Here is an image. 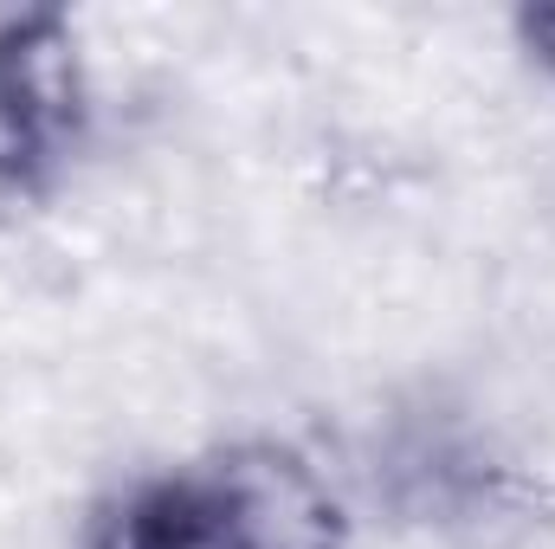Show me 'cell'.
<instances>
[{
    "label": "cell",
    "mask_w": 555,
    "mask_h": 549,
    "mask_svg": "<svg viewBox=\"0 0 555 549\" xmlns=\"http://www.w3.org/2000/svg\"><path fill=\"white\" fill-rule=\"evenodd\" d=\"M356 511L330 465L284 439L240 433L104 485L78 549H349Z\"/></svg>",
    "instance_id": "cell-1"
},
{
    "label": "cell",
    "mask_w": 555,
    "mask_h": 549,
    "mask_svg": "<svg viewBox=\"0 0 555 549\" xmlns=\"http://www.w3.org/2000/svg\"><path fill=\"white\" fill-rule=\"evenodd\" d=\"M91 137L78 20L59 7L0 13V194H46Z\"/></svg>",
    "instance_id": "cell-2"
},
{
    "label": "cell",
    "mask_w": 555,
    "mask_h": 549,
    "mask_svg": "<svg viewBox=\"0 0 555 549\" xmlns=\"http://www.w3.org/2000/svg\"><path fill=\"white\" fill-rule=\"evenodd\" d=\"M375 478H382V498L401 524H426L439 537H498L511 524L530 518V478L517 472V459L452 420V413L426 408V413H408L382 433L375 446Z\"/></svg>",
    "instance_id": "cell-3"
},
{
    "label": "cell",
    "mask_w": 555,
    "mask_h": 549,
    "mask_svg": "<svg viewBox=\"0 0 555 549\" xmlns=\"http://www.w3.org/2000/svg\"><path fill=\"white\" fill-rule=\"evenodd\" d=\"M511 39H517V52H524V65L555 85V7H517L511 13Z\"/></svg>",
    "instance_id": "cell-4"
}]
</instances>
